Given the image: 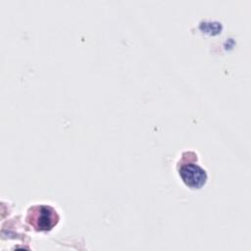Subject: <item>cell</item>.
<instances>
[{
	"label": "cell",
	"instance_id": "1",
	"mask_svg": "<svg viewBox=\"0 0 251 251\" xmlns=\"http://www.w3.org/2000/svg\"><path fill=\"white\" fill-rule=\"evenodd\" d=\"M56 211L49 206L32 207L27 215V222L36 230H49L58 222Z\"/></svg>",
	"mask_w": 251,
	"mask_h": 251
},
{
	"label": "cell",
	"instance_id": "2",
	"mask_svg": "<svg viewBox=\"0 0 251 251\" xmlns=\"http://www.w3.org/2000/svg\"><path fill=\"white\" fill-rule=\"evenodd\" d=\"M179 176L184 183L191 188H200L207 179L206 172L194 163L182 165L179 168Z\"/></svg>",
	"mask_w": 251,
	"mask_h": 251
}]
</instances>
